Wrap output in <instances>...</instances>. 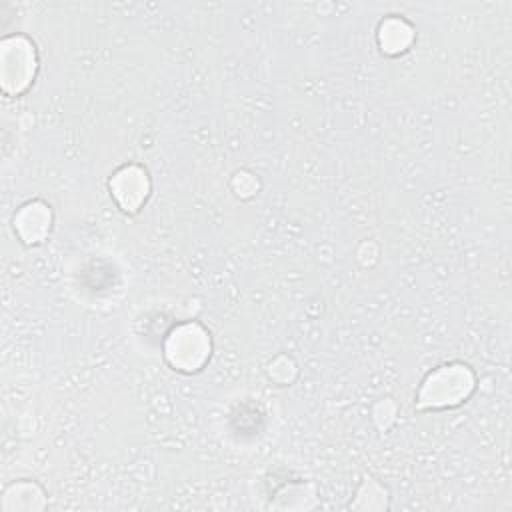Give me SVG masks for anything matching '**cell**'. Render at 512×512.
I'll list each match as a JSON object with an SVG mask.
<instances>
[{
    "label": "cell",
    "mask_w": 512,
    "mask_h": 512,
    "mask_svg": "<svg viewBox=\"0 0 512 512\" xmlns=\"http://www.w3.org/2000/svg\"><path fill=\"white\" fill-rule=\"evenodd\" d=\"M474 390V376L464 364H446L428 374L418 394V408H450Z\"/></svg>",
    "instance_id": "6da1fadb"
},
{
    "label": "cell",
    "mask_w": 512,
    "mask_h": 512,
    "mask_svg": "<svg viewBox=\"0 0 512 512\" xmlns=\"http://www.w3.org/2000/svg\"><path fill=\"white\" fill-rule=\"evenodd\" d=\"M210 354L208 332L198 324H182L174 328L166 340V358L176 370L194 372Z\"/></svg>",
    "instance_id": "7a4b0ae2"
},
{
    "label": "cell",
    "mask_w": 512,
    "mask_h": 512,
    "mask_svg": "<svg viewBox=\"0 0 512 512\" xmlns=\"http://www.w3.org/2000/svg\"><path fill=\"white\" fill-rule=\"evenodd\" d=\"M110 190L116 196L122 210H138V206L146 200L148 194L146 172L136 166H126L114 174Z\"/></svg>",
    "instance_id": "3957f363"
}]
</instances>
